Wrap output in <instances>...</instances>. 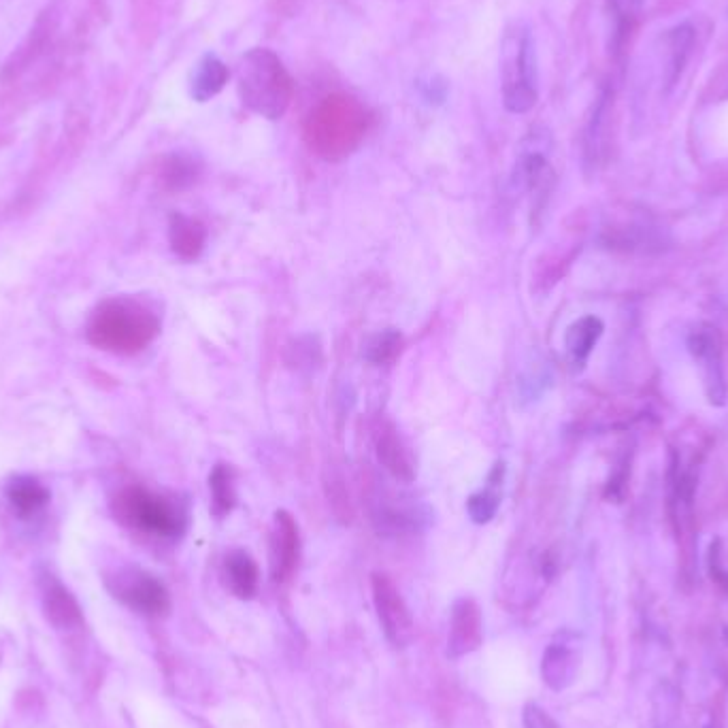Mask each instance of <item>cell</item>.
<instances>
[{"instance_id": "1", "label": "cell", "mask_w": 728, "mask_h": 728, "mask_svg": "<svg viewBox=\"0 0 728 728\" xmlns=\"http://www.w3.org/2000/svg\"><path fill=\"white\" fill-rule=\"evenodd\" d=\"M371 128V113L350 94H330L305 120V143L326 162H341L362 145Z\"/></svg>"}, {"instance_id": "2", "label": "cell", "mask_w": 728, "mask_h": 728, "mask_svg": "<svg viewBox=\"0 0 728 728\" xmlns=\"http://www.w3.org/2000/svg\"><path fill=\"white\" fill-rule=\"evenodd\" d=\"M160 333L156 309L135 296H113L92 313L88 339L98 350L113 354H139Z\"/></svg>"}, {"instance_id": "3", "label": "cell", "mask_w": 728, "mask_h": 728, "mask_svg": "<svg viewBox=\"0 0 728 728\" xmlns=\"http://www.w3.org/2000/svg\"><path fill=\"white\" fill-rule=\"evenodd\" d=\"M237 90L247 109L275 122L284 118L292 103L294 81L275 52L254 47L239 60Z\"/></svg>"}, {"instance_id": "4", "label": "cell", "mask_w": 728, "mask_h": 728, "mask_svg": "<svg viewBox=\"0 0 728 728\" xmlns=\"http://www.w3.org/2000/svg\"><path fill=\"white\" fill-rule=\"evenodd\" d=\"M501 90L509 113H528L539 98L533 32L524 24L507 26L501 41Z\"/></svg>"}, {"instance_id": "5", "label": "cell", "mask_w": 728, "mask_h": 728, "mask_svg": "<svg viewBox=\"0 0 728 728\" xmlns=\"http://www.w3.org/2000/svg\"><path fill=\"white\" fill-rule=\"evenodd\" d=\"M115 514L139 533L158 539H179L188 528L186 505L173 496L130 486L115 496Z\"/></svg>"}, {"instance_id": "6", "label": "cell", "mask_w": 728, "mask_h": 728, "mask_svg": "<svg viewBox=\"0 0 728 728\" xmlns=\"http://www.w3.org/2000/svg\"><path fill=\"white\" fill-rule=\"evenodd\" d=\"M109 588L124 605L147 618H162L171 611V594L167 586L156 575L139 567H128L115 573Z\"/></svg>"}, {"instance_id": "7", "label": "cell", "mask_w": 728, "mask_h": 728, "mask_svg": "<svg viewBox=\"0 0 728 728\" xmlns=\"http://www.w3.org/2000/svg\"><path fill=\"white\" fill-rule=\"evenodd\" d=\"M373 603L379 618V626L392 648H407L416 635L413 628L411 611L403 599V594L386 573H373L371 577Z\"/></svg>"}, {"instance_id": "8", "label": "cell", "mask_w": 728, "mask_h": 728, "mask_svg": "<svg viewBox=\"0 0 728 728\" xmlns=\"http://www.w3.org/2000/svg\"><path fill=\"white\" fill-rule=\"evenodd\" d=\"M688 350L692 358L697 360L703 373V386L707 401L716 407L726 405L728 386L724 375V358H722V339L720 333L709 324H701L688 337Z\"/></svg>"}, {"instance_id": "9", "label": "cell", "mask_w": 728, "mask_h": 728, "mask_svg": "<svg viewBox=\"0 0 728 728\" xmlns=\"http://www.w3.org/2000/svg\"><path fill=\"white\" fill-rule=\"evenodd\" d=\"M301 562V531L286 509L275 511L269 539V569L273 584H288Z\"/></svg>"}, {"instance_id": "10", "label": "cell", "mask_w": 728, "mask_h": 728, "mask_svg": "<svg viewBox=\"0 0 728 728\" xmlns=\"http://www.w3.org/2000/svg\"><path fill=\"white\" fill-rule=\"evenodd\" d=\"M484 641V620L482 609L471 597H462L452 605L450 633H448V656L458 660L469 656Z\"/></svg>"}, {"instance_id": "11", "label": "cell", "mask_w": 728, "mask_h": 728, "mask_svg": "<svg viewBox=\"0 0 728 728\" xmlns=\"http://www.w3.org/2000/svg\"><path fill=\"white\" fill-rule=\"evenodd\" d=\"M375 452L379 465H382L396 482L411 484L413 479H416V458H413L409 445L405 443L399 430H396V426H392L390 422L379 426L375 437Z\"/></svg>"}, {"instance_id": "12", "label": "cell", "mask_w": 728, "mask_h": 728, "mask_svg": "<svg viewBox=\"0 0 728 728\" xmlns=\"http://www.w3.org/2000/svg\"><path fill=\"white\" fill-rule=\"evenodd\" d=\"M41 592H43L45 616L58 628V631H71V628L81 626L84 616H81V609L75 597L54 575H45L41 579Z\"/></svg>"}, {"instance_id": "13", "label": "cell", "mask_w": 728, "mask_h": 728, "mask_svg": "<svg viewBox=\"0 0 728 728\" xmlns=\"http://www.w3.org/2000/svg\"><path fill=\"white\" fill-rule=\"evenodd\" d=\"M222 575L226 588L241 601H250L258 594L260 571L256 560L245 550H230L224 558Z\"/></svg>"}, {"instance_id": "14", "label": "cell", "mask_w": 728, "mask_h": 728, "mask_svg": "<svg viewBox=\"0 0 728 728\" xmlns=\"http://www.w3.org/2000/svg\"><path fill=\"white\" fill-rule=\"evenodd\" d=\"M169 243L181 260H196L205 250L207 228L190 215L173 213L169 220Z\"/></svg>"}, {"instance_id": "15", "label": "cell", "mask_w": 728, "mask_h": 728, "mask_svg": "<svg viewBox=\"0 0 728 728\" xmlns=\"http://www.w3.org/2000/svg\"><path fill=\"white\" fill-rule=\"evenodd\" d=\"M611 101H614V92H611L609 86H605L601 90V94L597 96V101H594L592 111H590L586 132H584V164L588 167V171H592L594 167H597L599 160H601V154H603V143H605V130H607V118H609Z\"/></svg>"}, {"instance_id": "16", "label": "cell", "mask_w": 728, "mask_h": 728, "mask_svg": "<svg viewBox=\"0 0 728 728\" xmlns=\"http://www.w3.org/2000/svg\"><path fill=\"white\" fill-rule=\"evenodd\" d=\"M228 77V66L215 54H205L192 71L190 96L196 103H207L224 90Z\"/></svg>"}, {"instance_id": "17", "label": "cell", "mask_w": 728, "mask_h": 728, "mask_svg": "<svg viewBox=\"0 0 728 728\" xmlns=\"http://www.w3.org/2000/svg\"><path fill=\"white\" fill-rule=\"evenodd\" d=\"M7 501L20 518H32L49 503V490L30 475H18L7 484Z\"/></svg>"}, {"instance_id": "18", "label": "cell", "mask_w": 728, "mask_h": 728, "mask_svg": "<svg viewBox=\"0 0 728 728\" xmlns=\"http://www.w3.org/2000/svg\"><path fill=\"white\" fill-rule=\"evenodd\" d=\"M505 462L499 460L486 479V488L471 494L467 501V514L475 524H488L501 507V486L505 479Z\"/></svg>"}, {"instance_id": "19", "label": "cell", "mask_w": 728, "mask_h": 728, "mask_svg": "<svg viewBox=\"0 0 728 728\" xmlns=\"http://www.w3.org/2000/svg\"><path fill=\"white\" fill-rule=\"evenodd\" d=\"M577 652L571 648L569 643H550V648L545 650L541 673L543 680L552 690H565L569 684H573V677L577 673Z\"/></svg>"}, {"instance_id": "20", "label": "cell", "mask_w": 728, "mask_h": 728, "mask_svg": "<svg viewBox=\"0 0 728 728\" xmlns=\"http://www.w3.org/2000/svg\"><path fill=\"white\" fill-rule=\"evenodd\" d=\"M603 330H605L603 322L594 316L579 318L577 322H573L567 328L565 347H567V354L573 360V364H577V367H584L588 356L594 350V345L599 343Z\"/></svg>"}, {"instance_id": "21", "label": "cell", "mask_w": 728, "mask_h": 728, "mask_svg": "<svg viewBox=\"0 0 728 728\" xmlns=\"http://www.w3.org/2000/svg\"><path fill=\"white\" fill-rule=\"evenodd\" d=\"M209 494H211V514L224 520L237 505V475L235 469L218 462L209 473Z\"/></svg>"}, {"instance_id": "22", "label": "cell", "mask_w": 728, "mask_h": 728, "mask_svg": "<svg viewBox=\"0 0 728 728\" xmlns=\"http://www.w3.org/2000/svg\"><path fill=\"white\" fill-rule=\"evenodd\" d=\"M669 47V64H667V90H671L677 81H680L688 58L694 47V28L690 24H680L667 35Z\"/></svg>"}, {"instance_id": "23", "label": "cell", "mask_w": 728, "mask_h": 728, "mask_svg": "<svg viewBox=\"0 0 728 728\" xmlns=\"http://www.w3.org/2000/svg\"><path fill=\"white\" fill-rule=\"evenodd\" d=\"M607 9L611 18H614V41H611V47H614V54L620 56L639 22L643 0H607Z\"/></svg>"}, {"instance_id": "24", "label": "cell", "mask_w": 728, "mask_h": 728, "mask_svg": "<svg viewBox=\"0 0 728 728\" xmlns=\"http://www.w3.org/2000/svg\"><path fill=\"white\" fill-rule=\"evenodd\" d=\"M198 175H201V167H198L196 160H192L190 156H184V154L169 156L167 160H164L162 169H160L162 186L171 192L188 190L190 186L196 184Z\"/></svg>"}, {"instance_id": "25", "label": "cell", "mask_w": 728, "mask_h": 728, "mask_svg": "<svg viewBox=\"0 0 728 728\" xmlns=\"http://www.w3.org/2000/svg\"><path fill=\"white\" fill-rule=\"evenodd\" d=\"M403 350V335L396 328H386L364 343V358L377 367H388Z\"/></svg>"}, {"instance_id": "26", "label": "cell", "mask_w": 728, "mask_h": 728, "mask_svg": "<svg viewBox=\"0 0 728 728\" xmlns=\"http://www.w3.org/2000/svg\"><path fill=\"white\" fill-rule=\"evenodd\" d=\"M677 716H680V697L677 690L663 682L654 690V728H677Z\"/></svg>"}, {"instance_id": "27", "label": "cell", "mask_w": 728, "mask_h": 728, "mask_svg": "<svg viewBox=\"0 0 728 728\" xmlns=\"http://www.w3.org/2000/svg\"><path fill=\"white\" fill-rule=\"evenodd\" d=\"M286 360L294 369H311L313 364L322 362V347L313 337H299L288 345Z\"/></svg>"}, {"instance_id": "28", "label": "cell", "mask_w": 728, "mask_h": 728, "mask_svg": "<svg viewBox=\"0 0 728 728\" xmlns=\"http://www.w3.org/2000/svg\"><path fill=\"white\" fill-rule=\"evenodd\" d=\"M526 724H528V728H556L554 722L545 716V711H541L535 705L526 709Z\"/></svg>"}]
</instances>
